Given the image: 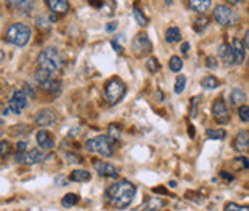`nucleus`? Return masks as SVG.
Instances as JSON below:
<instances>
[{"mask_svg": "<svg viewBox=\"0 0 249 211\" xmlns=\"http://www.w3.org/2000/svg\"><path fill=\"white\" fill-rule=\"evenodd\" d=\"M228 2H229V3H234V5H235V3H240L242 0H228Z\"/></svg>", "mask_w": 249, "mask_h": 211, "instance_id": "79ce46f5", "label": "nucleus"}, {"mask_svg": "<svg viewBox=\"0 0 249 211\" xmlns=\"http://www.w3.org/2000/svg\"><path fill=\"white\" fill-rule=\"evenodd\" d=\"M206 66L208 68H217V59L215 57H213V56H209V57H206Z\"/></svg>", "mask_w": 249, "mask_h": 211, "instance_id": "4c0bfd02", "label": "nucleus"}, {"mask_svg": "<svg viewBox=\"0 0 249 211\" xmlns=\"http://www.w3.org/2000/svg\"><path fill=\"white\" fill-rule=\"evenodd\" d=\"M238 116H240V119L248 123L249 122V108L246 107V105H242L240 108H238Z\"/></svg>", "mask_w": 249, "mask_h": 211, "instance_id": "72a5a7b5", "label": "nucleus"}, {"mask_svg": "<svg viewBox=\"0 0 249 211\" xmlns=\"http://www.w3.org/2000/svg\"><path fill=\"white\" fill-rule=\"evenodd\" d=\"M208 23H209L208 17H200V19H197V20H196V30L197 31H203L205 28L208 26Z\"/></svg>", "mask_w": 249, "mask_h": 211, "instance_id": "f704fd0d", "label": "nucleus"}, {"mask_svg": "<svg viewBox=\"0 0 249 211\" xmlns=\"http://www.w3.org/2000/svg\"><path fill=\"white\" fill-rule=\"evenodd\" d=\"M220 176H222L225 180H228V182H231V180H234V177L231 176V174H228V173L226 171H222V173H220Z\"/></svg>", "mask_w": 249, "mask_h": 211, "instance_id": "ea45409f", "label": "nucleus"}, {"mask_svg": "<svg viewBox=\"0 0 249 211\" xmlns=\"http://www.w3.org/2000/svg\"><path fill=\"white\" fill-rule=\"evenodd\" d=\"M232 53H234V63L235 65H242L245 60V46L242 43V40L234 39L232 40Z\"/></svg>", "mask_w": 249, "mask_h": 211, "instance_id": "2eb2a0df", "label": "nucleus"}, {"mask_svg": "<svg viewBox=\"0 0 249 211\" xmlns=\"http://www.w3.org/2000/svg\"><path fill=\"white\" fill-rule=\"evenodd\" d=\"M43 153L39 150V148H33L30 151H26L25 153V156H23V162L26 165H36V164H39V162L43 160Z\"/></svg>", "mask_w": 249, "mask_h": 211, "instance_id": "ddd939ff", "label": "nucleus"}, {"mask_svg": "<svg viewBox=\"0 0 249 211\" xmlns=\"http://www.w3.org/2000/svg\"><path fill=\"white\" fill-rule=\"evenodd\" d=\"M206 136L209 139H218V140H222L226 137V131L225 130H208L206 131Z\"/></svg>", "mask_w": 249, "mask_h": 211, "instance_id": "bb28decb", "label": "nucleus"}, {"mask_svg": "<svg viewBox=\"0 0 249 211\" xmlns=\"http://www.w3.org/2000/svg\"><path fill=\"white\" fill-rule=\"evenodd\" d=\"M79 200L80 197L77 194H74V193H68V194H65L63 199H62V205L65 208H71V207H75L79 204Z\"/></svg>", "mask_w": 249, "mask_h": 211, "instance_id": "b1692460", "label": "nucleus"}, {"mask_svg": "<svg viewBox=\"0 0 249 211\" xmlns=\"http://www.w3.org/2000/svg\"><path fill=\"white\" fill-rule=\"evenodd\" d=\"M146 68H148L151 73H156V71L160 70V63H159V60L156 59V57H151V59L146 62Z\"/></svg>", "mask_w": 249, "mask_h": 211, "instance_id": "2f4dec72", "label": "nucleus"}, {"mask_svg": "<svg viewBox=\"0 0 249 211\" xmlns=\"http://www.w3.org/2000/svg\"><path fill=\"white\" fill-rule=\"evenodd\" d=\"M9 110H11L14 114H20L26 107H28V96L23 90H18L13 94L11 100L8 103Z\"/></svg>", "mask_w": 249, "mask_h": 211, "instance_id": "0eeeda50", "label": "nucleus"}, {"mask_svg": "<svg viewBox=\"0 0 249 211\" xmlns=\"http://www.w3.org/2000/svg\"><path fill=\"white\" fill-rule=\"evenodd\" d=\"M246 100V93L242 88H234L231 94V103L232 105H242Z\"/></svg>", "mask_w": 249, "mask_h": 211, "instance_id": "5701e85b", "label": "nucleus"}, {"mask_svg": "<svg viewBox=\"0 0 249 211\" xmlns=\"http://www.w3.org/2000/svg\"><path fill=\"white\" fill-rule=\"evenodd\" d=\"M26 153V143L18 142L17 143V154H16V162H23V156Z\"/></svg>", "mask_w": 249, "mask_h": 211, "instance_id": "c756f323", "label": "nucleus"}, {"mask_svg": "<svg viewBox=\"0 0 249 211\" xmlns=\"http://www.w3.org/2000/svg\"><path fill=\"white\" fill-rule=\"evenodd\" d=\"M163 205H165V202L160 197H149L146 200V204L142 205L139 210L140 211H157V210H160Z\"/></svg>", "mask_w": 249, "mask_h": 211, "instance_id": "a211bd4d", "label": "nucleus"}, {"mask_svg": "<svg viewBox=\"0 0 249 211\" xmlns=\"http://www.w3.org/2000/svg\"><path fill=\"white\" fill-rule=\"evenodd\" d=\"M31 39V30L25 23H13L6 31V40L16 46H25Z\"/></svg>", "mask_w": 249, "mask_h": 211, "instance_id": "7ed1b4c3", "label": "nucleus"}, {"mask_svg": "<svg viewBox=\"0 0 249 211\" xmlns=\"http://www.w3.org/2000/svg\"><path fill=\"white\" fill-rule=\"evenodd\" d=\"M85 148L91 153H97V154L105 156V157L112 156V140L108 136H105V134L94 139H89L85 143Z\"/></svg>", "mask_w": 249, "mask_h": 211, "instance_id": "20e7f679", "label": "nucleus"}, {"mask_svg": "<svg viewBox=\"0 0 249 211\" xmlns=\"http://www.w3.org/2000/svg\"><path fill=\"white\" fill-rule=\"evenodd\" d=\"M39 86H40V88H42L43 91H48V93L55 94V93H59V91H60V80H57V79L51 77V79H48V80H45V82H40Z\"/></svg>", "mask_w": 249, "mask_h": 211, "instance_id": "6ab92c4d", "label": "nucleus"}, {"mask_svg": "<svg viewBox=\"0 0 249 211\" xmlns=\"http://www.w3.org/2000/svg\"><path fill=\"white\" fill-rule=\"evenodd\" d=\"M37 143H39V147L43 148V150H51L54 147V137H53V134L48 131V130H40L39 133H37Z\"/></svg>", "mask_w": 249, "mask_h": 211, "instance_id": "f8f14e48", "label": "nucleus"}, {"mask_svg": "<svg viewBox=\"0 0 249 211\" xmlns=\"http://www.w3.org/2000/svg\"><path fill=\"white\" fill-rule=\"evenodd\" d=\"M124 94H126V85L117 77L111 79L105 85V96H107V102L109 105L119 103L124 97Z\"/></svg>", "mask_w": 249, "mask_h": 211, "instance_id": "39448f33", "label": "nucleus"}, {"mask_svg": "<svg viewBox=\"0 0 249 211\" xmlns=\"http://www.w3.org/2000/svg\"><path fill=\"white\" fill-rule=\"evenodd\" d=\"M9 153V143L6 140H0V156H6Z\"/></svg>", "mask_w": 249, "mask_h": 211, "instance_id": "e433bc0d", "label": "nucleus"}, {"mask_svg": "<svg viewBox=\"0 0 249 211\" xmlns=\"http://www.w3.org/2000/svg\"><path fill=\"white\" fill-rule=\"evenodd\" d=\"M3 2L13 8H23L28 3V0H3Z\"/></svg>", "mask_w": 249, "mask_h": 211, "instance_id": "c9c22d12", "label": "nucleus"}, {"mask_svg": "<svg viewBox=\"0 0 249 211\" xmlns=\"http://www.w3.org/2000/svg\"><path fill=\"white\" fill-rule=\"evenodd\" d=\"M132 50L136 51L137 56L149 53L151 51V42L148 39V36L146 34H139L132 42Z\"/></svg>", "mask_w": 249, "mask_h": 211, "instance_id": "9d476101", "label": "nucleus"}, {"mask_svg": "<svg viewBox=\"0 0 249 211\" xmlns=\"http://www.w3.org/2000/svg\"><path fill=\"white\" fill-rule=\"evenodd\" d=\"M136 193H137L136 185H134L132 182L123 179V180H119L117 184L111 185L107 190V199L114 208L123 210L131 205Z\"/></svg>", "mask_w": 249, "mask_h": 211, "instance_id": "f257e3e1", "label": "nucleus"}, {"mask_svg": "<svg viewBox=\"0 0 249 211\" xmlns=\"http://www.w3.org/2000/svg\"><path fill=\"white\" fill-rule=\"evenodd\" d=\"M223 211H249L248 207H242V205H238V204H234V202H229L225 205V210Z\"/></svg>", "mask_w": 249, "mask_h": 211, "instance_id": "473e14b6", "label": "nucleus"}, {"mask_svg": "<svg viewBox=\"0 0 249 211\" xmlns=\"http://www.w3.org/2000/svg\"><path fill=\"white\" fill-rule=\"evenodd\" d=\"M181 51H183V54H188V51H189V43H183V45H181Z\"/></svg>", "mask_w": 249, "mask_h": 211, "instance_id": "a19ab883", "label": "nucleus"}, {"mask_svg": "<svg viewBox=\"0 0 249 211\" xmlns=\"http://www.w3.org/2000/svg\"><path fill=\"white\" fill-rule=\"evenodd\" d=\"M37 65H39L40 70L50 71V73H55L60 70L62 66V56L59 53V50L54 46L45 48V50L40 51L39 57H37Z\"/></svg>", "mask_w": 249, "mask_h": 211, "instance_id": "f03ea898", "label": "nucleus"}, {"mask_svg": "<svg viewBox=\"0 0 249 211\" xmlns=\"http://www.w3.org/2000/svg\"><path fill=\"white\" fill-rule=\"evenodd\" d=\"M70 179L72 182H89L91 180V173H88L86 170H74L71 173Z\"/></svg>", "mask_w": 249, "mask_h": 211, "instance_id": "412c9836", "label": "nucleus"}, {"mask_svg": "<svg viewBox=\"0 0 249 211\" xmlns=\"http://www.w3.org/2000/svg\"><path fill=\"white\" fill-rule=\"evenodd\" d=\"M249 148V136L248 131H240L234 139V150L237 151H246Z\"/></svg>", "mask_w": 249, "mask_h": 211, "instance_id": "f3484780", "label": "nucleus"}, {"mask_svg": "<svg viewBox=\"0 0 249 211\" xmlns=\"http://www.w3.org/2000/svg\"><path fill=\"white\" fill-rule=\"evenodd\" d=\"M185 85H186V77H185V76H178L177 80H176V86H174V91H176V94L183 93V90H185Z\"/></svg>", "mask_w": 249, "mask_h": 211, "instance_id": "7c9ffc66", "label": "nucleus"}, {"mask_svg": "<svg viewBox=\"0 0 249 211\" xmlns=\"http://www.w3.org/2000/svg\"><path fill=\"white\" fill-rule=\"evenodd\" d=\"M46 5L53 13L63 14L66 11H70V3L66 0H46Z\"/></svg>", "mask_w": 249, "mask_h": 211, "instance_id": "dca6fc26", "label": "nucleus"}, {"mask_svg": "<svg viewBox=\"0 0 249 211\" xmlns=\"http://www.w3.org/2000/svg\"><path fill=\"white\" fill-rule=\"evenodd\" d=\"M134 17H136V20L140 26H145L148 23V19L145 17V14H143L137 6H134Z\"/></svg>", "mask_w": 249, "mask_h": 211, "instance_id": "c85d7f7f", "label": "nucleus"}, {"mask_svg": "<svg viewBox=\"0 0 249 211\" xmlns=\"http://www.w3.org/2000/svg\"><path fill=\"white\" fill-rule=\"evenodd\" d=\"M181 68H183V60H181L178 56H172L169 59V70L174 73H178Z\"/></svg>", "mask_w": 249, "mask_h": 211, "instance_id": "393cba45", "label": "nucleus"}, {"mask_svg": "<svg viewBox=\"0 0 249 211\" xmlns=\"http://www.w3.org/2000/svg\"><path fill=\"white\" fill-rule=\"evenodd\" d=\"M55 114H54V111H51V110H42V111H39V114L36 116V123L39 127H51V125H54L55 123Z\"/></svg>", "mask_w": 249, "mask_h": 211, "instance_id": "9b49d317", "label": "nucleus"}, {"mask_svg": "<svg viewBox=\"0 0 249 211\" xmlns=\"http://www.w3.org/2000/svg\"><path fill=\"white\" fill-rule=\"evenodd\" d=\"M117 30V22H111L107 25V33H112Z\"/></svg>", "mask_w": 249, "mask_h": 211, "instance_id": "58836bf2", "label": "nucleus"}, {"mask_svg": "<svg viewBox=\"0 0 249 211\" xmlns=\"http://www.w3.org/2000/svg\"><path fill=\"white\" fill-rule=\"evenodd\" d=\"M108 137L111 140L120 139V128H119V125H116V123H111L109 128H108Z\"/></svg>", "mask_w": 249, "mask_h": 211, "instance_id": "cd10ccee", "label": "nucleus"}, {"mask_svg": "<svg viewBox=\"0 0 249 211\" xmlns=\"http://www.w3.org/2000/svg\"><path fill=\"white\" fill-rule=\"evenodd\" d=\"M213 114H214V117L217 122L220 123H228L229 119H231V116H229V111H228V107H226V103L222 100V99H218L214 102L213 105Z\"/></svg>", "mask_w": 249, "mask_h": 211, "instance_id": "1a4fd4ad", "label": "nucleus"}, {"mask_svg": "<svg viewBox=\"0 0 249 211\" xmlns=\"http://www.w3.org/2000/svg\"><path fill=\"white\" fill-rule=\"evenodd\" d=\"M218 57H220V60L225 62L226 65H232V63H234L232 46H231V45H228V43L220 45V48H218Z\"/></svg>", "mask_w": 249, "mask_h": 211, "instance_id": "4468645a", "label": "nucleus"}, {"mask_svg": "<svg viewBox=\"0 0 249 211\" xmlns=\"http://www.w3.org/2000/svg\"><path fill=\"white\" fill-rule=\"evenodd\" d=\"M202 86L205 90H214L218 86V80L214 77V76H208V77H205L202 80Z\"/></svg>", "mask_w": 249, "mask_h": 211, "instance_id": "a878e982", "label": "nucleus"}, {"mask_svg": "<svg viewBox=\"0 0 249 211\" xmlns=\"http://www.w3.org/2000/svg\"><path fill=\"white\" fill-rule=\"evenodd\" d=\"M189 6L197 13H206L211 8V0H189Z\"/></svg>", "mask_w": 249, "mask_h": 211, "instance_id": "aec40b11", "label": "nucleus"}, {"mask_svg": "<svg viewBox=\"0 0 249 211\" xmlns=\"http://www.w3.org/2000/svg\"><path fill=\"white\" fill-rule=\"evenodd\" d=\"M92 167L94 170L99 173L100 176L103 177H109V179H117V168L114 167L112 164L107 160H99V159H94L92 160Z\"/></svg>", "mask_w": 249, "mask_h": 211, "instance_id": "6e6552de", "label": "nucleus"}, {"mask_svg": "<svg viewBox=\"0 0 249 211\" xmlns=\"http://www.w3.org/2000/svg\"><path fill=\"white\" fill-rule=\"evenodd\" d=\"M214 19L217 20V23L223 25V26H231L234 25V22L237 20V16L234 13L232 8H229L226 5H218L214 9Z\"/></svg>", "mask_w": 249, "mask_h": 211, "instance_id": "423d86ee", "label": "nucleus"}, {"mask_svg": "<svg viewBox=\"0 0 249 211\" xmlns=\"http://www.w3.org/2000/svg\"><path fill=\"white\" fill-rule=\"evenodd\" d=\"M180 37H181L180 36V30H178V28H176V26L168 28L166 33H165V39H166L168 43H176V42H178Z\"/></svg>", "mask_w": 249, "mask_h": 211, "instance_id": "4be33fe9", "label": "nucleus"}]
</instances>
